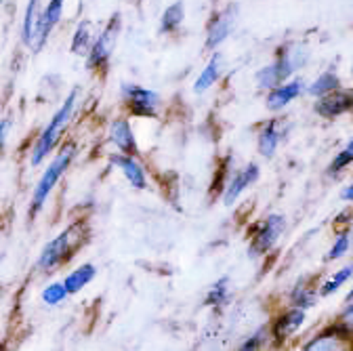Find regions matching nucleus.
<instances>
[{
    "label": "nucleus",
    "instance_id": "nucleus-27",
    "mask_svg": "<svg viewBox=\"0 0 353 351\" xmlns=\"http://www.w3.org/2000/svg\"><path fill=\"white\" fill-rule=\"evenodd\" d=\"M341 341L339 337H318L316 341H312L307 345V349H341Z\"/></svg>",
    "mask_w": 353,
    "mask_h": 351
},
{
    "label": "nucleus",
    "instance_id": "nucleus-19",
    "mask_svg": "<svg viewBox=\"0 0 353 351\" xmlns=\"http://www.w3.org/2000/svg\"><path fill=\"white\" fill-rule=\"evenodd\" d=\"M181 21H183V5L181 3H174V5H170L164 11L162 21H160V32H168L170 34L174 30H179Z\"/></svg>",
    "mask_w": 353,
    "mask_h": 351
},
{
    "label": "nucleus",
    "instance_id": "nucleus-31",
    "mask_svg": "<svg viewBox=\"0 0 353 351\" xmlns=\"http://www.w3.org/2000/svg\"><path fill=\"white\" fill-rule=\"evenodd\" d=\"M343 200H353V185H349V188L343 192Z\"/></svg>",
    "mask_w": 353,
    "mask_h": 351
},
{
    "label": "nucleus",
    "instance_id": "nucleus-18",
    "mask_svg": "<svg viewBox=\"0 0 353 351\" xmlns=\"http://www.w3.org/2000/svg\"><path fill=\"white\" fill-rule=\"evenodd\" d=\"M93 278H95V268L91 265V263H86V265H80L76 272H72V274L63 280V284L68 286L70 292H78V290H82L88 282H91Z\"/></svg>",
    "mask_w": 353,
    "mask_h": 351
},
{
    "label": "nucleus",
    "instance_id": "nucleus-10",
    "mask_svg": "<svg viewBox=\"0 0 353 351\" xmlns=\"http://www.w3.org/2000/svg\"><path fill=\"white\" fill-rule=\"evenodd\" d=\"M232 26H234V7L225 9L223 13H219V15L210 21V26H208V38H206V47H208V49L219 47L221 42H223V40L230 36Z\"/></svg>",
    "mask_w": 353,
    "mask_h": 351
},
{
    "label": "nucleus",
    "instance_id": "nucleus-13",
    "mask_svg": "<svg viewBox=\"0 0 353 351\" xmlns=\"http://www.w3.org/2000/svg\"><path fill=\"white\" fill-rule=\"evenodd\" d=\"M301 89H303L301 80H292V82H286V84H278L276 89L270 93V97H268V106L272 110H280V108L288 106L292 99H296L299 93H301Z\"/></svg>",
    "mask_w": 353,
    "mask_h": 351
},
{
    "label": "nucleus",
    "instance_id": "nucleus-32",
    "mask_svg": "<svg viewBox=\"0 0 353 351\" xmlns=\"http://www.w3.org/2000/svg\"><path fill=\"white\" fill-rule=\"evenodd\" d=\"M347 299H349V301H351V299H353V290H351V292H349V294H347Z\"/></svg>",
    "mask_w": 353,
    "mask_h": 351
},
{
    "label": "nucleus",
    "instance_id": "nucleus-7",
    "mask_svg": "<svg viewBox=\"0 0 353 351\" xmlns=\"http://www.w3.org/2000/svg\"><path fill=\"white\" fill-rule=\"evenodd\" d=\"M124 99L132 114L137 116H156L158 110V95L143 86H124Z\"/></svg>",
    "mask_w": 353,
    "mask_h": 351
},
{
    "label": "nucleus",
    "instance_id": "nucleus-14",
    "mask_svg": "<svg viewBox=\"0 0 353 351\" xmlns=\"http://www.w3.org/2000/svg\"><path fill=\"white\" fill-rule=\"evenodd\" d=\"M114 164L124 172V177L128 179V183L132 188H137V190L145 188V172L135 162V158H130V156H114Z\"/></svg>",
    "mask_w": 353,
    "mask_h": 351
},
{
    "label": "nucleus",
    "instance_id": "nucleus-22",
    "mask_svg": "<svg viewBox=\"0 0 353 351\" xmlns=\"http://www.w3.org/2000/svg\"><path fill=\"white\" fill-rule=\"evenodd\" d=\"M38 5H40V0H30V3H28L26 19H23V40H26V42H32L34 30H36V21H38V19H36Z\"/></svg>",
    "mask_w": 353,
    "mask_h": 351
},
{
    "label": "nucleus",
    "instance_id": "nucleus-5",
    "mask_svg": "<svg viewBox=\"0 0 353 351\" xmlns=\"http://www.w3.org/2000/svg\"><path fill=\"white\" fill-rule=\"evenodd\" d=\"M118 32H120V15H114L110 19V23L105 26V30L95 40L91 51H88V66L91 68H105V63H108L114 47H116Z\"/></svg>",
    "mask_w": 353,
    "mask_h": 351
},
{
    "label": "nucleus",
    "instance_id": "nucleus-1",
    "mask_svg": "<svg viewBox=\"0 0 353 351\" xmlns=\"http://www.w3.org/2000/svg\"><path fill=\"white\" fill-rule=\"evenodd\" d=\"M86 240V225L82 221L70 225L68 230H63L55 240H51L44 250L40 252V259H38V265L40 270H53L61 263L70 261L74 257V252L84 244Z\"/></svg>",
    "mask_w": 353,
    "mask_h": 351
},
{
    "label": "nucleus",
    "instance_id": "nucleus-6",
    "mask_svg": "<svg viewBox=\"0 0 353 351\" xmlns=\"http://www.w3.org/2000/svg\"><path fill=\"white\" fill-rule=\"evenodd\" d=\"M284 228H286L284 217H280V214L268 217V219H265V221L259 225L256 234L252 236L250 252H254V257H259V254H265L270 248H274V244H276L278 238L282 236Z\"/></svg>",
    "mask_w": 353,
    "mask_h": 351
},
{
    "label": "nucleus",
    "instance_id": "nucleus-12",
    "mask_svg": "<svg viewBox=\"0 0 353 351\" xmlns=\"http://www.w3.org/2000/svg\"><path fill=\"white\" fill-rule=\"evenodd\" d=\"M110 139L112 143L124 152V154H137V143H135V135H132V128L126 120H116L110 126Z\"/></svg>",
    "mask_w": 353,
    "mask_h": 351
},
{
    "label": "nucleus",
    "instance_id": "nucleus-25",
    "mask_svg": "<svg viewBox=\"0 0 353 351\" xmlns=\"http://www.w3.org/2000/svg\"><path fill=\"white\" fill-rule=\"evenodd\" d=\"M225 294H228V278H223L221 282H216V284L208 290V294H206V305H219V303H223Z\"/></svg>",
    "mask_w": 353,
    "mask_h": 351
},
{
    "label": "nucleus",
    "instance_id": "nucleus-21",
    "mask_svg": "<svg viewBox=\"0 0 353 351\" xmlns=\"http://www.w3.org/2000/svg\"><path fill=\"white\" fill-rule=\"evenodd\" d=\"M88 47H91V23H82L74 36V42H72V51L76 55H86Z\"/></svg>",
    "mask_w": 353,
    "mask_h": 351
},
{
    "label": "nucleus",
    "instance_id": "nucleus-29",
    "mask_svg": "<svg viewBox=\"0 0 353 351\" xmlns=\"http://www.w3.org/2000/svg\"><path fill=\"white\" fill-rule=\"evenodd\" d=\"M341 328L353 332V305H349L347 310H345V314H343V318H341Z\"/></svg>",
    "mask_w": 353,
    "mask_h": 351
},
{
    "label": "nucleus",
    "instance_id": "nucleus-24",
    "mask_svg": "<svg viewBox=\"0 0 353 351\" xmlns=\"http://www.w3.org/2000/svg\"><path fill=\"white\" fill-rule=\"evenodd\" d=\"M353 276V265H347V268H343L341 272H336L326 284H324V288H322V294H332L339 286H343L349 278Z\"/></svg>",
    "mask_w": 353,
    "mask_h": 351
},
{
    "label": "nucleus",
    "instance_id": "nucleus-20",
    "mask_svg": "<svg viewBox=\"0 0 353 351\" xmlns=\"http://www.w3.org/2000/svg\"><path fill=\"white\" fill-rule=\"evenodd\" d=\"M336 89H339V78L332 72H324L312 86H309V93L316 95V97L318 95L324 97V95H328V93H332Z\"/></svg>",
    "mask_w": 353,
    "mask_h": 351
},
{
    "label": "nucleus",
    "instance_id": "nucleus-2",
    "mask_svg": "<svg viewBox=\"0 0 353 351\" xmlns=\"http://www.w3.org/2000/svg\"><path fill=\"white\" fill-rule=\"evenodd\" d=\"M74 154H76L74 146H72V143H70V146H65V148L57 154V158L51 162V166H49L47 170H44V174L40 177V181H38V185H36V190H34V196H32V204H30V219H34V217L40 212V208L44 206V202H47L49 194L53 192V188L57 185L59 177L63 174V170H68V166H70V162H72Z\"/></svg>",
    "mask_w": 353,
    "mask_h": 351
},
{
    "label": "nucleus",
    "instance_id": "nucleus-11",
    "mask_svg": "<svg viewBox=\"0 0 353 351\" xmlns=\"http://www.w3.org/2000/svg\"><path fill=\"white\" fill-rule=\"evenodd\" d=\"M259 179V166L256 164H248L246 168H242L236 177L232 179V183H230V188L225 190V196H223V202L228 204V206H232L236 200H238V196L250 185V183H254Z\"/></svg>",
    "mask_w": 353,
    "mask_h": 351
},
{
    "label": "nucleus",
    "instance_id": "nucleus-3",
    "mask_svg": "<svg viewBox=\"0 0 353 351\" xmlns=\"http://www.w3.org/2000/svg\"><path fill=\"white\" fill-rule=\"evenodd\" d=\"M74 103H76V91L70 93V97L65 99V103H63V106L57 110V114L51 118L49 126L42 130V135H40V139H38V143H36V148H34V154H32V164H34V166L40 164L44 158H47V156L51 154L53 146L57 143V139H59V135H61V130L65 128V124H68V120H70V116H72Z\"/></svg>",
    "mask_w": 353,
    "mask_h": 351
},
{
    "label": "nucleus",
    "instance_id": "nucleus-16",
    "mask_svg": "<svg viewBox=\"0 0 353 351\" xmlns=\"http://www.w3.org/2000/svg\"><path fill=\"white\" fill-rule=\"evenodd\" d=\"M278 143H280L278 122L272 120L268 126H265V128L261 130V135H259V152H261L263 156H268V158H270V156H274Z\"/></svg>",
    "mask_w": 353,
    "mask_h": 351
},
{
    "label": "nucleus",
    "instance_id": "nucleus-30",
    "mask_svg": "<svg viewBox=\"0 0 353 351\" xmlns=\"http://www.w3.org/2000/svg\"><path fill=\"white\" fill-rule=\"evenodd\" d=\"M261 337H263V332H259V334H254V341H248V343H244V349H250V347H256V345H259V341H261Z\"/></svg>",
    "mask_w": 353,
    "mask_h": 351
},
{
    "label": "nucleus",
    "instance_id": "nucleus-23",
    "mask_svg": "<svg viewBox=\"0 0 353 351\" xmlns=\"http://www.w3.org/2000/svg\"><path fill=\"white\" fill-rule=\"evenodd\" d=\"M68 292L70 290H68L65 284H51V286H47L42 290V301L47 305H57L68 297Z\"/></svg>",
    "mask_w": 353,
    "mask_h": 351
},
{
    "label": "nucleus",
    "instance_id": "nucleus-8",
    "mask_svg": "<svg viewBox=\"0 0 353 351\" xmlns=\"http://www.w3.org/2000/svg\"><path fill=\"white\" fill-rule=\"evenodd\" d=\"M61 11H63V0H51L44 9V13L38 17L36 21V30H34V49H40L44 45V40H47L53 32V28L57 26V21L61 19Z\"/></svg>",
    "mask_w": 353,
    "mask_h": 351
},
{
    "label": "nucleus",
    "instance_id": "nucleus-28",
    "mask_svg": "<svg viewBox=\"0 0 353 351\" xmlns=\"http://www.w3.org/2000/svg\"><path fill=\"white\" fill-rule=\"evenodd\" d=\"M349 250V236H339L336 238V242H334V246L330 248V252H328V261H332V259H339V257H343L345 252Z\"/></svg>",
    "mask_w": 353,
    "mask_h": 351
},
{
    "label": "nucleus",
    "instance_id": "nucleus-17",
    "mask_svg": "<svg viewBox=\"0 0 353 351\" xmlns=\"http://www.w3.org/2000/svg\"><path fill=\"white\" fill-rule=\"evenodd\" d=\"M219 74H221V57H219V55H214V57L208 61V66L202 70V74L198 76V80H196V84H194V91H196V93H204V91H208L210 86L216 82Z\"/></svg>",
    "mask_w": 353,
    "mask_h": 351
},
{
    "label": "nucleus",
    "instance_id": "nucleus-4",
    "mask_svg": "<svg viewBox=\"0 0 353 351\" xmlns=\"http://www.w3.org/2000/svg\"><path fill=\"white\" fill-rule=\"evenodd\" d=\"M299 63H303V53L284 51L272 66L263 68V70L256 74L259 86H263V89H276L278 84H282V82L296 70Z\"/></svg>",
    "mask_w": 353,
    "mask_h": 351
},
{
    "label": "nucleus",
    "instance_id": "nucleus-15",
    "mask_svg": "<svg viewBox=\"0 0 353 351\" xmlns=\"http://www.w3.org/2000/svg\"><path fill=\"white\" fill-rule=\"evenodd\" d=\"M303 322H305V312H303V307H299V310H290L288 314H284V316L276 322V326H274V337H276L278 341H284V339H288L296 328H301Z\"/></svg>",
    "mask_w": 353,
    "mask_h": 351
},
{
    "label": "nucleus",
    "instance_id": "nucleus-26",
    "mask_svg": "<svg viewBox=\"0 0 353 351\" xmlns=\"http://www.w3.org/2000/svg\"><path fill=\"white\" fill-rule=\"evenodd\" d=\"M351 160H353V139H351L349 146L334 158V162L330 164V172H339V170H341L343 166H347Z\"/></svg>",
    "mask_w": 353,
    "mask_h": 351
},
{
    "label": "nucleus",
    "instance_id": "nucleus-9",
    "mask_svg": "<svg viewBox=\"0 0 353 351\" xmlns=\"http://www.w3.org/2000/svg\"><path fill=\"white\" fill-rule=\"evenodd\" d=\"M351 108H353V95L341 93V91H332V93L324 95L318 101L316 112L322 114L324 118H334V116H341V114L349 112Z\"/></svg>",
    "mask_w": 353,
    "mask_h": 351
}]
</instances>
